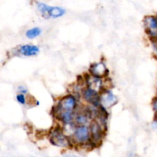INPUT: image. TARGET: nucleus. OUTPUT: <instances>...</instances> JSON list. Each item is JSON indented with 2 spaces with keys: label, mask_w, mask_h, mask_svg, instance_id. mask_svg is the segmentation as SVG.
I'll list each match as a JSON object with an SVG mask.
<instances>
[{
  "label": "nucleus",
  "mask_w": 157,
  "mask_h": 157,
  "mask_svg": "<svg viewBox=\"0 0 157 157\" xmlns=\"http://www.w3.org/2000/svg\"><path fill=\"white\" fill-rule=\"evenodd\" d=\"M88 73L94 76L101 78H107L110 75V70L104 61L95 62L89 66Z\"/></svg>",
  "instance_id": "8"
},
{
  "label": "nucleus",
  "mask_w": 157,
  "mask_h": 157,
  "mask_svg": "<svg viewBox=\"0 0 157 157\" xmlns=\"http://www.w3.org/2000/svg\"><path fill=\"white\" fill-rule=\"evenodd\" d=\"M79 106V99L73 94L69 92V93L60 97L57 100L56 103L52 106L51 112H59V111L76 112Z\"/></svg>",
  "instance_id": "2"
},
{
  "label": "nucleus",
  "mask_w": 157,
  "mask_h": 157,
  "mask_svg": "<svg viewBox=\"0 0 157 157\" xmlns=\"http://www.w3.org/2000/svg\"><path fill=\"white\" fill-rule=\"evenodd\" d=\"M152 107H153L155 113H157V96L154 97L153 99L152 100Z\"/></svg>",
  "instance_id": "16"
},
{
  "label": "nucleus",
  "mask_w": 157,
  "mask_h": 157,
  "mask_svg": "<svg viewBox=\"0 0 157 157\" xmlns=\"http://www.w3.org/2000/svg\"><path fill=\"white\" fill-rule=\"evenodd\" d=\"M83 77H84L85 86L91 89H94L97 92H101L105 88H107L105 86L106 78H101L94 76V75H90L88 72L84 74Z\"/></svg>",
  "instance_id": "7"
},
{
  "label": "nucleus",
  "mask_w": 157,
  "mask_h": 157,
  "mask_svg": "<svg viewBox=\"0 0 157 157\" xmlns=\"http://www.w3.org/2000/svg\"><path fill=\"white\" fill-rule=\"evenodd\" d=\"M118 98L110 88H105L101 92V105L107 109H111L117 104Z\"/></svg>",
  "instance_id": "9"
},
{
  "label": "nucleus",
  "mask_w": 157,
  "mask_h": 157,
  "mask_svg": "<svg viewBox=\"0 0 157 157\" xmlns=\"http://www.w3.org/2000/svg\"><path fill=\"white\" fill-rule=\"evenodd\" d=\"M71 138L75 146L88 147L90 143V132L89 126H77Z\"/></svg>",
  "instance_id": "5"
},
{
  "label": "nucleus",
  "mask_w": 157,
  "mask_h": 157,
  "mask_svg": "<svg viewBox=\"0 0 157 157\" xmlns=\"http://www.w3.org/2000/svg\"><path fill=\"white\" fill-rule=\"evenodd\" d=\"M143 22L145 32L149 38L157 37V14L154 15H147L144 17Z\"/></svg>",
  "instance_id": "10"
},
{
  "label": "nucleus",
  "mask_w": 157,
  "mask_h": 157,
  "mask_svg": "<svg viewBox=\"0 0 157 157\" xmlns=\"http://www.w3.org/2000/svg\"><path fill=\"white\" fill-rule=\"evenodd\" d=\"M40 47L34 44H24L15 48V54L24 57L36 56L39 54Z\"/></svg>",
  "instance_id": "11"
},
{
  "label": "nucleus",
  "mask_w": 157,
  "mask_h": 157,
  "mask_svg": "<svg viewBox=\"0 0 157 157\" xmlns=\"http://www.w3.org/2000/svg\"><path fill=\"white\" fill-rule=\"evenodd\" d=\"M150 42H151L152 46H153V51H154L155 55H157V37H155V38H150Z\"/></svg>",
  "instance_id": "15"
},
{
  "label": "nucleus",
  "mask_w": 157,
  "mask_h": 157,
  "mask_svg": "<svg viewBox=\"0 0 157 157\" xmlns=\"http://www.w3.org/2000/svg\"><path fill=\"white\" fill-rule=\"evenodd\" d=\"M90 132V143L88 148L93 149L98 148L102 144L106 135L107 129H105L100 123L96 119H94L89 124Z\"/></svg>",
  "instance_id": "3"
},
{
  "label": "nucleus",
  "mask_w": 157,
  "mask_h": 157,
  "mask_svg": "<svg viewBox=\"0 0 157 157\" xmlns=\"http://www.w3.org/2000/svg\"><path fill=\"white\" fill-rule=\"evenodd\" d=\"M35 6L37 10L41 15V17L45 19L50 18H59L64 16L66 13L65 9L59 6H52L41 2H36Z\"/></svg>",
  "instance_id": "4"
},
{
  "label": "nucleus",
  "mask_w": 157,
  "mask_h": 157,
  "mask_svg": "<svg viewBox=\"0 0 157 157\" xmlns=\"http://www.w3.org/2000/svg\"><path fill=\"white\" fill-rule=\"evenodd\" d=\"M155 122L157 123V113H155Z\"/></svg>",
  "instance_id": "17"
},
{
  "label": "nucleus",
  "mask_w": 157,
  "mask_h": 157,
  "mask_svg": "<svg viewBox=\"0 0 157 157\" xmlns=\"http://www.w3.org/2000/svg\"><path fill=\"white\" fill-rule=\"evenodd\" d=\"M41 33H42V29L38 26H35V27H32L26 31L25 36L29 39H35V38L39 37Z\"/></svg>",
  "instance_id": "12"
},
{
  "label": "nucleus",
  "mask_w": 157,
  "mask_h": 157,
  "mask_svg": "<svg viewBox=\"0 0 157 157\" xmlns=\"http://www.w3.org/2000/svg\"><path fill=\"white\" fill-rule=\"evenodd\" d=\"M17 91H18V93L24 94V95H26V94L29 93V90H28L27 88H26L25 86H22V85L18 86V88H17Z\"/></svg>",
  "instance_id": "14"
},
{
  "label": "nucleus",
  "mask_w": 157,
  "mask_h": 157,
  "mask_svg": "<svg viewBox=\"0 0 157 157\" xmlns=\"http://www.w3.org/2000/svg\"><path fill=\"white\" fill-rule=\"evenodd\" d=\"M15 99L18 102V103H19L20 105H22V106H25L28 103L27 97L25 95L21 93H18L15 96Z\"/></svg>",
  "instance_id": "13"
},
{
  "label": "nucleus",
  "mask_w": 157,
  "mask_h": 157,
  "mask_svg": "<svg viewBox=\"0 0 157 157\" xmlns=\"http://www.w3.org/2000/svg\"><path fill=\"white\" fill-rule=\"evenodd\" d=\"M81 99L89 106L99 107L101 106V92L84 86L81 91Z\"/></svg>",
  "instance_id": "6"
},
{
  "label": "nucleus",
  "mask_w": 157,
  "mask_h": 157,
  "mask_svg": "<svg viewBox=\"0 0 157 157\" xmlns=\"http://www.w3.org/2000/svg\"><path fill=\"white\" fill-rule=\"evenodd\" d=\"M48 136L50 143L54 146L62 149H72L75 147L71 138L64 132L60 123L51 128Z\"/></svg>",
  "instance_id": "1"
}]
</instances>
